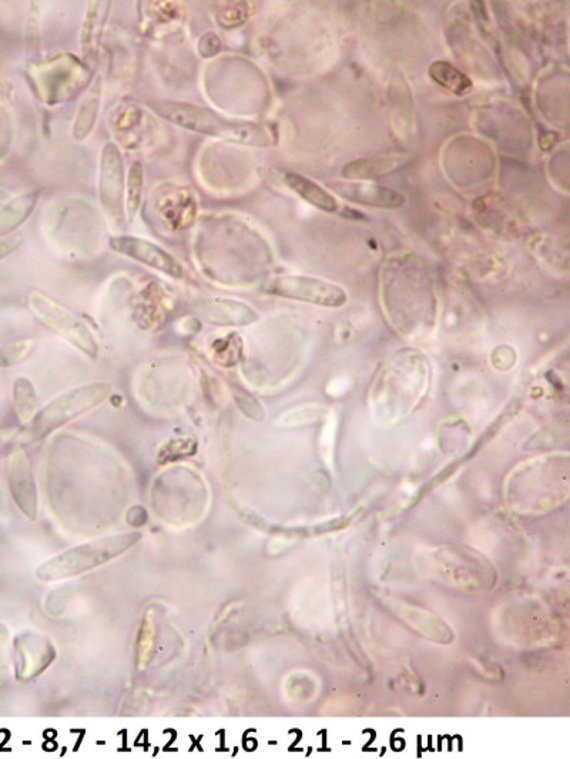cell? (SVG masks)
Masks as SVG:
<instances>
[{"label":"cell","instance_id":"obj_5","mask_svg":"<svg viewBox=\"0 0 570 759\" xmlns=\"http://www.w3.org/2000/svg\"><path fill=\"white\" fill-rule=\"evenodd\" d=\"M264 291L287 300L308 302L327 308L344 307L348 301V294L340 285L304 275H277L267 282Z\"/></svg>","mask_w":570,"mask_h":759},{"label":"cell","instance_id":"obj_14","mask_svg":"<svg viewBox=\"0 0 570 759\" xmlns=\"http://www.w3.org/2000/svg\"><path fill=\"white\" fill-rule=\"evenodd\" d=\"M102 94L103 79L102 76H97L85 99L80 103L79 112L76 114L72 129V136L76 141H85L95 129L100 104H102Z\"/></svg>","mask_w":570,"mask_h":759},{"label":"cell","instance_id":"obj_6","mask_svg":"<svg viewBox=\"0 0 570 759\" xmlns=\"http://www.w3.org/2000/svg\"><path fill=\"white\" fill-rule=\"evenodd\" d=\"M99 198L107 220L114 227H123L124 214V163L119 147L106 143L100 156Z\"/></svg>","mask_w":570,"mask_h":759},{"label":"cell","instance_id":"obj_10","mask_svg":"<svg viewBox=\"0 0 570 759\" xmlns=\"http://www.w3.org/2000/svg\"><path fill=\"white\" fill-rule=\"evenodd\" d=\"M10 492L19 509L29 519L38 516V492L28 456L23 450L13 453L8 463Z\"/></svg>","mask_w":570,"mask_h":759},{"label":"cell","instance_id":"obj_22","mask_svg":"<svg viewBox=\"0 0 570 759\" xmlns=\"http://www.w3.org/2000/svg\"><path fill=\"white\" fill-rule=\"evenodd\" d=\"M234 399L238 409L247 416V418L253 419V421L261 422L266 418V411H264L263 405H261L258 399L253 395L248 394L246 391H237L234 394Z\"/></svg>","mask_w":570,"mask_h":759},{"label":"cell","instance_id":"obj_8","mask_svg":"<svg viewBox=\"0 0 570 759\" xmlns=\"http://www.w3.org/2000/svg\"><path fill=\"white\" fill-rule=\"evenodd\" d=\"M190 308L201 322L216 327H247L258 319L250 305L226 298H199L191 302Z\"/></svg>","mask_w":570,"mask_h":759},{"label":"cell","instance_id":"obj_21","mask_svg":"<svg viewBox=\"0 0 570 759\" xmlns=\"http://www.w3.org/2000/svg\"><path fill=\"white\" fill-rule=\"evenodd\" d=\"M321 411H323V409L315 408V406H310V408L305 406V408L291 409V411L285 412L280 416L277 425L280 426V428H293V426L307 425V423L314 422L315 419L318 418V415H321Z\"/></svg>","mask_w":570,"mask_h":759},{"label":"cell","instance_id":"obj_13","mask_svg":"<svg viewBox=\"0 0 570 759\" xmlns=\"http://www.w3.org/2000/svg\"><path fill=\"white\" fill-rule=\"evenodd\" d=\"M109 2H90L86 10L85 22L82 28V50L86 62L95 63L97 49H99L100 38H102L103 26H105L107 13H109Z\"/></svg>","mask_w":570,"mask_h":759},{"label":"cell","instance_id":"obj_3","mask_svg":"<svg viewBox=\"0 0 570 759\" xmlns=\"http://www.w3.org/2000/svg\"><path fill=\"white\" fill-rule=\"evenodd\" d=\"M112 392V385L106 382H92L63 392L36 413L30 422L32 435L43 438L73 419L95 411L110 398Z\"/></svg>","mask_w":570,"mask_h":759},{"label":"cell","instance_id":"obj_4","mask_svg":"<svg viewBox=\"0 0 570 759\" xmlns=\"http://www.w3.org/2000/svg\"><path fill=\"white\" fill-rule=\"evenodd\" d=\"M28 305L33 315L50 331L56 332L87 358L99 357V342L95 335L72 311L38 291L29 295Z\"/></svg>","mask_w":570,"mask_h":759},{"label":"cell","instance_id":"obj_20","mask_svg":"<svg viewBox=\"0 0 570 759\" xmlns=\"http://www.w3.org/2000/svg\"><path fill=\"white\" fill-rule=\"evenodd\" d=\"M33 348H35V342L30 339L0 347V368H12L25 361L32 354Z\"/></svg>","mask_w":570,"mask_h":759},{"label":"cell","instance_id":"obj_2","mask_svg":"<svg viewBox=\"0 0 570 759\" xmlns=\"http://www.w3.org/2000/svg\"><path fill=\"white\" fill-rule=\"evenodd\" d=\"M142 540V533L132 532L105 537V539L93 540V542L80 544L72 547L59 556L48 560L38 569V579L42 581H56L79 576L112 562L116 557L122 556L127 550L132 549Z\"/></svg>","mask_w":570,"mask_h":759},{"label":"cell","instance_id":"obj_12","mask_svg":"<svg viewBox=\"0 0 570 759\" xmlns=\"http://www.w3.org/2000/svg\"><path fill=\"white\" fill-rule=\"evenodd\" d=\"M278 177H280L285 188L293 191L311 206L317 207L318 210L325 211V213H335L340 207L337 198L330 191L325 190L315 181L301 176V174L293 173V171H280Z\"/></svg>","mask_w":570,"mask_h":759},{"label":"cell","instance_id":"obj_19","mask_svg":"<svg viewBox=\"0 0 570 759\" xmlns=\"http://www.w3.org/2000/svg\"><path fill=\"white\" fill-rule=\"evenodd\" d=\"M156 646V623H154L153 610H149L144 616L142 627H140L139 638H137V666L144 668L149 666Z\"/></svg>","mask_w":570,"mask_h":759},{"label":"cell","instance_id":"obj_23","mask_svg":"<svg viewBox=\"0 0 570 759\" xmlns=\"http://www.w3.org/2000/svg\"><path fill=\"white\" fill-rule=\"evenodd\" d=\"M197 47H199L200 56L209 59V57L216 56L217 53H220L221 40L219 36L216 35V33L207 32L201 36L199 45H197Z\"/></svg>","mask_w":570,"mask_h":759},{"label":"cell","instance_id":"obj_11","mask_svg":"<svg viewBox=\"0 0 570 759\" xmlns=\"http://www.w3.org/2000/svg\"><path fill=\"white\" fill-rule=\"evenodd\" d=\"M409 161H411V156L404 151H387V153L351 161L342 169L341 174L348 180L365 181L394 173L407 166Z\"/></svg>","mask_w":570,"mask_h":759},{"label":"cell","instance_id":"obj_15","mask_svg":"<svg viewBox=\"0 0 570 759\" xmlns=\"http://www.w3.org/2000/svg\"><path fill=\"white\" fill-rule=\"evenodd\" d=\"M38 200V191H30V193L20 194V196L12 198L6 206H3L0 210V237H5V235H10L13 231L18 230L20 225L32 216Z\"/></svg>","mask_w":570,"mask_h":759},{"label":"cell","instance_id":"obj_1","mask_svg":"<svg viewBox=\"0 0 570 759\" xmlns=\"http://www.w3.org/2000/svg\"><path fill=\"white\" fill-rule=\"evenodd\" d=\"M154 112L189 132L216 137L243 146L266 147L271 143L267 130L260 124L230 120L199 104L159 100L150 104Z\"/></svg>","mask_w":570,"mask_h":759},{"label":"cell","instance_id":"obj_16","mask_svg":"<svg viewBox=\"0 0 570 759\" xmlns=\"http://www.w3.org/2000/svg\"><path fill=\"white\" fill-rule=\"evenodd\" d=\"M429 76L438 86L455 94V96L464 97L474 89L472 80L458 67L445 62V60H437V62L432 63L429 66Z\"/></svg>","mask_w":570,"mask_h":759},{"label":"cell","instance_id":"obj_9","mask_svg":"<svg viewBox=\"0 0 570 759\" xmlns=\"http://www.w3.org/2000/svg\"><path fill=\"white\" fill-rule=\"evenodd\" d=\"M331 190L338 196L360 206L395 210L404 207L407 197L394 188L380 186L370 181H333Z\"/></svg>","mask_w":570,"mask_h":759},{"label":"cell","instance_id":"obj_24","mask_svg":"<svg viewBox=\"0 0 570 759\" xmlns=\"http://www.w3.org/2000/svg\"><path fill=\"white\" fill-rule=\"evenodd\" d=\"M22 244V234H10L5 235V237H0V261L8 258L10 254L15 253Z\"/></svg>","mask_w":570,"mask_h":759},{"label":"cell","instance_id":"obj_7","mask_svg":"<svg viewBox=\"0 0 570 759\" xmlns=\"http://www.w3.org/2000/svg\"><path fill=\"white\" fill-rule=\"evenodd\" d=\"M110 248L124 257L132 258L137 263L163 272L174 280H181L184 277V270L179 261L152 241L130 237V235H116L110 238Z\"/></svg>","mask_w":570,"mask_h":759},{"label":"cell","instance_id":"obj_17","mask_svg":"<svg viewBox=\"0 0 570 759\" xmlns=\"http://www.w3.org/2000/svg\"><path fill=\"white\" fill-rule=\"evenodd\" d=\"M13 406H15L16 416L22 423L32 422L38 413V394L28 378L20 376L13 384Z\"/></svg>","mask_w":570,"mask_h":759},{"label":"cell","instance_id":"obj_18","mask_svg":"<svg viewBox=\"0 0 570 759\" xmlns=\"http://www.w3.org/2000/svg\"><path fill=\"white\" fill-rule=\"evenodd\" d=\"M144 188V169L140 161L132 164L127 176L126 197H124V207H126L127 220L133 223L139 208L142 206Z\"/></svg>","mask_w":570,"mask_h":759}]
</instances>
